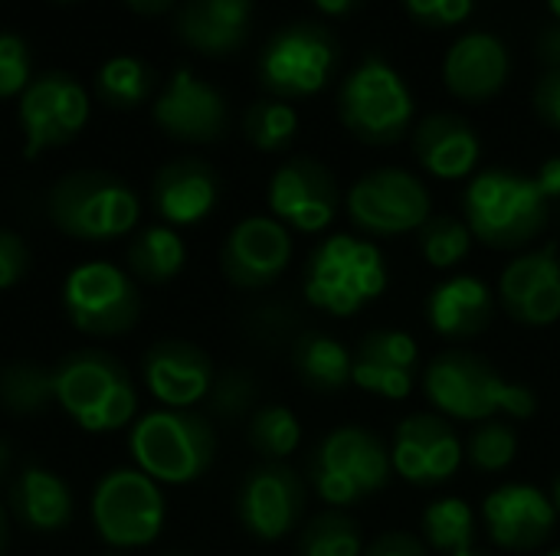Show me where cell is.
I'll return each mask as SVG.
<instances>
[{"instance_id":"obj_1","label":"cell","mask_w":560,"mask_h":556,"mask_svg":"<svg viewBox=\"0 0 560 556\" xmlns=\"http://www.w3.org/2000/svg\"><path fill=\"white\" fill-rule=\"evenodd\" d=\"M423 393L430 406L463 423L528 419L538 410L532 387L505 380L486 357L472 351H443L423 370Z\"/></svg>"},{"instance_id":"obj_2","label":"cell","mask_w":560,"mask_h":556,"mask_svg":"<svg viewBox=\"0 0 560 556\" xmlns=\"http://www.w3.org/2000/svg\"><path fill=\"white\" fill-rule=\"evenodd\" d=\"M463 220L472 239L492 249H528L548 226V200L535 177L518 170H482L463 197Z\"/></svg>"},{"instance_id":"obj_3","label":"cell","mask_w":560,"mask_h":556,"mask_svg":"<svg viewBox=\"0 0 560 556\" xmlns=\"http://www.w3.org/2000/svg\"><path fill=\"white\" fill-rule=\"evenodd\" d=\"M56 406L85 433L125 429L138 413V393L125 364L105 351H75L52 367Z\"/></svg>"},{"instance_id":"obj_4","label":"cell","mask_w":560,"mask_h":556,"mask_svg":"<svg viewBox=\"0 0 560 556\" xmlns=\"http://www.w3.org/2000/svg\"><path fill=\"white\" fill-rule=\"evenodd\" d=\"M305 301L325 315L348 318L387 292L384 252L358 236H328L305 265Z\"/></svg>"},{"instance_id":"obj_5","label":"cell","mask_w":560,"mask_h":556,"mask_svg":"<svg viewBox=\"0 0 560 556\" xmlns=\"http://www.w3.org/2000/svg\"><path fill=\"white\" fill-rule=\"evenodd\" d=\"M128 449L135 469L158 485H190L210 469L217 456V436L203 416L161 406L131 426Z\"/></svg>"},{"instance_id":"obj_6","label":"cell","mask_w":560,"mask_h":556,"mask_svg":"<svg viewBox=\"0 0 560 556\" xmlns=\"http://www.w3.org/2000/svg\"><path fill=\"white\" fill-rule=\"evenodd\" d=\"M141 203L135 190L105 170L66 174L49 190V220L59 233L82 242H112L135 229Z\"/></svg>"},{"instance_id":"obj_7","label":"cell","mask_w":560,"mask_h":556,"mask_svg":"<svg viewBox=\"0 0 560 556\" xmlns=\"http://www.w3.org/2000/svg\"><path fill=\"white\" fill-rule=\"evenodd\" d=\"M390 475V446L361 426H341L328 433L308 459V482L331 508L361 505L374 492L387 488Z\"/></svg>"},{"instance_id":"obj_8","label":"cell","mask_w":560,"mask_h":556,"mask_svg":"<svg viewBox=\"0 0 560 556\" xmlns=\"http://www.w3.org/2000/svg\"><path fill=\"white\" fill-rule=\"evenodd\" d=\"M167 518L164 492L138 469H112L92 492V528L115 551L148 547Z\"/></svg>"},{"instance_id":"obj_9","label":"cell","mask_w":560,"mask_h":556,"mask_svg":"<svg viewBox=\"0 0 560 556\" xmlns=\"http://www.w3.org/2000/svg\"><path fill=\"white\" fill-rule=\"evenodd\" d=\"M345 128L368 144H394L413 118V95L407 82L377 56L364 59L338 95Z\"/></svg>"},{"instance_id":"obj_10","label":"cell","mask_w":560,"mask_h":556,"mask_svg":"<svg viewBox=\"0 0 560 556\" xmlns=\"http://www.w3.org/2000/svg\"><path fill=\"white\" fill-rule=\"evenodd\" d=\"M62 308L75 331L89 338H118L135 328L141 298L135 279L121 265L92 259L66 275Z\"/></svg>"},{"instance_id":"obj_11","label":"cell","mask_w":560,"mask_h":556,"mask_svg":"<svg viewBox=\"0 0 560 556\" xmlns=\"http://www.w3.org/2000/svg\"><path fill=\"white\" fill-rule=\"evenodd\" d=\"M348 216L368 236L417 233L433 216L430 190L420 177L400 167H381L364 174L348 190Z\"/></svg>"},{"instance_id":"obj_12","label":"cell","mask_w":560,"mask_h":556,"mask_svg":"<svg viewBox=\"0 0 560 556\" xmlns=\"http://www.w3.org/2000/svg\"><path fill=\"white\" fill-rule=\"evenodd\" d=\"M335 59L338 49L331 33L312 23H299L266 43L259 79L279 98H308L328 82Z\"/></svg>"},{"instance_id":"obj_13","label":"cell","mask_w":560,"mask_h":556,"mask_svg":"<svg viewBox=\"0 0 560 556\" xmlns=\"http://www.w3.org/2000/svg\"><path fill=\"white\" fill-rule=\"evenodd\" d=\"M89 121V95L66 72H46L20 95L23 154L36 161L49 147L69 144Z\"/></svg>"},{"instance_id":"obj_14","label":"cell","mask_w":560,"mask_h":556,"mask_svg":"<svg viewBox=\"0 0 560 556\" xmlns=\"http://www.w3.org/2000/svg\"><path fill=\"white\" fill-rule=\"evenodd\" d=\"M466 459L456 426L440 413H413L397 423L390 442V465L410 485L433 488L450 482Z\"/></svg>"},{"instance_id":"obj_15","label":"cell","mask_w":560,"mask_h":556,"mask_svg":"<svg viewBox=\"0 0 560 556\" xmlns=\"http://www.w3.org/2000/svg\"><path fill=\"white\" fill-rule=\"evenodd\" d=\"M236 514L246 534L256 541H282L305 514V482L285 462H266L253 469L240 488Z\"/></svg>"},{"instance_id":"obj_16","label":"cell","mask_w":560,"mask_h":556,"mask_svg":"<svg viewBox=\"0 0 560 556\" xmlns=\"http://www.w3.org/2000/svg\"><path fill=\"white\" fill-rule=\"evenodd\" d=\"M495 301L522 328H551L560 318L558 242H545L515 256L499 275Z\"/></svg>"},{"instance_id":"obj_17","label":"cell","mask_w":560,"mask_h":556,"mask_svg":"<svg viewBox=\"0 0 560 556\" xmlns=\"http://www.w3.org/2000/svg\"><path fill=\"white\" fill-rule=\"evenodd\" d=\"M341 193L335 174L312 157L282 164L269 180V210L285 229L322 233L335 223Z\"/></svg>"},{"instance_id":"obj_18","label":"cell","mask_w":560,"mask_h":556,"mask_svg":"<svg viewBox=\"0 0 560 556\" xmlns=\"http://www.w3.org/2000/svg\"><path fill=\"white\" fill-rule=\"evenodd\" d=\"M482 521L489 541L512 554H532L548 544L558 524V511L548 492L535 485H502L482 501Z\"/></svg>"},{"instance_id":"obj_19","label":"cell","mask_w":560,"mask_h":556,"mask_svg":"<svg viewBox=\"0 0 560 556\" xmlns=\"http://www.w3.org/2000/svg\"><path fill=\"white\" fill-rule=\"evenodd\" d=\"M292 262V236L272 216L240 220L220 252L223 275L236 288H266Z\"/></svg>"},{"instance_id":"obj_20","label":"cell","mask_w":560,"mask_h":556,"mask_svg":"<svg viewBox=\"0 0 560 556\" xmlns=\"http://www.w3.org/2000/svg\"><path fill=\"white\" fill-rule=\"evenodd\" d=\"M148 393L164 410H190L213 390V364L190 341H161L141 360Z\"/></svg>"},{"instance_id":"obj_21","label":"cell","mask_w":560,"mask_h":556,"mask_svg":"<svg viewBox=\"0 0 560 556\" xmlns=\"http://www.w3.org/2000/svg\"><path fill=\"white\" fill-rule=\"evenodd\" d=\"M154 121L177 141H217L226 131V102L190 69H177L154 102Z\"/></svg>"},{"instance_id":"obj_22","label":"cell","mask_w":560,"mask_h":556,"mask_svg":"<svg viewBox=\"0 0 560 556\" xmlns=\"http://www.w3.org/2000/svg\"><path fill=\"white\" fill-rule=\"evenodd\" d=\"M217 197H220V180L213 167L194 157H180L161 167L151 187V203L164 220V226L171 229L207 220L217 206Z\"/></svg>"},{"instance_id":"obj_23","label":"cell","mask_w":560,"mask_h":556,"mask_svg":"<svg viewBox=\"0 0 560 556\" xmlns=\"http://www.w3.org/2000/svg\"><path fill=\"white\" fill-rule=\"evenodd\" d=\"M495 318V292L476 275H453L427 298V321L446 341L479 338Z\"/></svg>"},{"instance_id":"obj_24","label":"cell","mask_w":560,"mask_h":556,"mask_svg":"<svg viewBox=\"0 0 560 556\" xmlns=\"http://www.w3.org/2000/svg\"><path fill=\"white\" fill-rule=\"evenodd\" d=\"M443 79L453 95L463 102H486L502 92L509 79V52L492 33L463 36L443 62Z\"/></svg>"},{"instance_id":"obj_25","label":"cell","mask_w":560,"mask_h":556,"mask_svg":"<svg viewBox=\"0 0 560 556\" xmlns=\"http://www.w3.org/2000/svg\"><path fill=\"white\" fill-rule=\"evenodd\" d=\"M413 151H417L423 170H430L433 177L463 180L476 170L482 144L466 118H459L453 111H436L417 125Z\"/></svg>"},{"instance_id":"obj_26","label":"cell","mask_w":560,"mask_h":556,"mask_svg":"<svg viewBox=\"0 0 560 556\" xmlns=\"http://www.w3.org/2000/svg\"><path fill=\"white\" fill-rule=\"evenodd\" d=\"M10 508L26 531L59 534L72 524L75 498L56 472L43 465H26L10 488Z\"/></svg>"},{"instance_id":"obj_27","label":"cell","mask_w":560,"mask_h":556,"mask_svg":"<svg viewBox=\"0 0 560 556\" xmlns=\"http://www.w3.org/2000/svg\"><path fill=\"white\" fill-rule=\"evenodd\" d=\"M253 23V0H187L177 33L200 52L223 56L246 43Z\"/></svg>"},{"instance_id":"obj_28","label":"cell","mask_w":560,"mask_h":556,"mask_svg":"<svg viewBox=\"0 0 560 556\" xmlns=\"http://www.w3.org/2000/svg\"><path fill=\"white\" fill-rule=\"evenodd\" d=\"M351 351L338 338L322 331H305L292 347L295 374L322 393H335L351 383Z\"/></svg>"},{"instance_id":"obj_29","label":"cell","mask_w":560,"mask_h":556,"mask_svg":"<svg viewBox=\"0 0 560 556\" xmlns=\"http://www.w3.org/2000/svg\"><path fill=\"white\" fill-rule=\"evenodd\" d=\"M128 275H138L141 282L161 285L171 282L184 262H187V246L177 229L171 226H148L128 242Z\"/></svg>"},{"instance_id":"obj_30","label":"cell","mask_w":560,"mask_h":556,"mask_svg":"<svg viewBox=\"0 0 560 556\" xmlns=\"http://www.w3.org/2000/svg\"><path fill=\"white\" fill-rule=\"evenodd\" d=\"M423 544L427 551H436L443 556H456L463 551H472V537H476V511L469 508L466 498H440L433 501L423 518Z\"/></svg>"},{"instance_id":"obj_31","label":"cell","mask_w":560,"mask_h":556,"mask_svg":"<svg viewBox=\"0 0 560 556\" xmlns=\"http://www.w3.org/2000/svg\"><path fill=\"white\" fill-rule=\"evenodd\" d=\"M0 403L10 413L20 416H36L46 406L56 403L52 390V370L33 360H16L0 370Z\"/></svg>"},{"instance_id":"obj_32","label":"cell","mask_w":560,"mask_h":556,"mask_svg":"<svg viewBox=\"0 0 560 556\" xmlns=\"http://www.w3.org/2000/svg\"><path fill=\"white\" fill-rule=\"evenodd\" d=\"M299 556H364L361 524L348 518L341 508H331L312 518L299 534Z\"/></svg>"},{"instance_id":"obj_33","label":"cell","mask_w":560,"mask_h":556,"mask_svg":"<svg viewBox=\"0 0 560 556\" xmlns=\"http://www.w3.org/2000/svg\"><path fill=\"white\" fill-rule=\"evenodd\" d=\"M154 79L158 75L148 62L135 59V56H115L98 69L95 88H98L102 102H108L115 108H135L151 95Z\"/></svg>"},{"instance_id":"obj_34","label":"cell","mask_w":560,"mask_h":556,"mask_svg":"<svg viewBox=\"0 0 560 556\" xmlns=\"http://www.w3.org/2000/svg\"><path fill=\"white\" fill-rule=\"evenodd\" d=\"M249 442L266 462H282L289 459L299 442H302V426L299 416L289 406H262L249 419Z\"/></svg>"},{"instance_id":"obj_35","label":"cell","mask_w":560,"mask_h":556,"mask_svg":"<svg viewBox=\"0 0 560 556\" xmlns=\"http://www.w3.org/2000/svg\"><path fill=\"white\" fill-rule=\"evenodd\" d=\"M417 246H420V256L433 269H453L469 256L472 233H469L466 220H459V216H430L417 229Z\"/></svg>"},{"instance_id":"obj_36","label":"cell","mask_w":560,"mask_h":556,"mask_svg":"<svg viewBox=\"0 0 560 556\" xmlns=\"http://www.w3.org/2000/svg\"><path fill=\"white\" fill-rule=\"evenodd\" d=\"M466 459L476 472H486V475H499V472L512 469V462L518 459L515 426H509V419L476 423V429L469 433V442H466Z\"/></svg>"},{"instance_id":"obj_37","label":"cell","mask_w":560,"mask_h":556,"mask_svg":"<svg viewBox=\"0 0 560 556\" xmlns=\"http://www.w3.org/2000/svg\"><path fill=\"white\" fill-rule=\"evenodd\" d=\"M243 131H246L253 147H259V151H282L295 138V131H299V115L282 98H262V102H256L246 111Z\"/></svg>"},{"instance_id":"obj_38","label":"cell","mask_w":560,"mask_h":556,"mask_svg":"<svg viewBox=\"0 0 560 556\" xmlns=\"http://www.w3.org/2000/svg\"><path fill=\"white\" fill-rule=\"evenodd\" d=\"M358 360H374V364H387V367H400V370H413L420 364V347L407 331H394V328H381V331H368L358 347H354Z\"/></svg>"},{"instance_id":"obj_39","label":"cell","mask_w":560,"mask_h":556,"mask_svg":"<svg viewBox=\"0 0 560 556\" xmlns=\"http://www.w3.org/2000/svg\"><path fill=\"white\" fill-rule=\"evenodd\" d=\"M354 357V354H351ZM413 370H400V367H387V364H374V360H351V383L364 393L384 397V400H407L413 393Z\"/></svg>"},{"instance_id":"obj_40","label":"cell","mask_w":560,"mask_h":556,"mask_svg":"<svg viewBox=\"0 0 560 556\" xmlns=\"http://www.w3.org/2000/svg\"><path fill=\"white\" fill-rule=\"evenodd\" d=\"M253 397H256V383H253V377H249V374H243V370H230V374H223V377H217V380H213L210 406H213V413H217V416H223V419H236V416H243V413L249 410Z\"/></svg>"},{"instance_id":"obj_41","label":"cell","mask_w":560,"mask_h":556,"mask_svg":"<svg viewBox=\"0 0 560 556\" xmlns=\"http://www.w3.org/2000/svg\"><path fill=\"white\" fill-rule=\"evenodd\" d=\"M30 52L26 43L13 33H0V98H10L26 88Z\"/></svg>"},{"instance_id":"obj_42","label":"cell","mask_w":560,"mask_h":556,"mask_svg":"<svg viewBox=\"0 0 560 556\" xmlns=\"http://www.w3.org/2000/svg\"><path fill=\"white\" fill-rule=\"evenodd\" d=\"M30 272V249L13 229H0V292L23 282Z\"/></svg>"},{"instance_id":"obj_43","label":"cell","mask_w":560,"mask_h":556,"mask_svg":"<svg viewBox=\"0 0 560 556\" xmlns=\"http://www.w3.org/2000/svg\"><path fill=\"white\" fill-rule=\"evenodd\" d=\"M407 10L420 23L453 26V23H463L472 13V0H407Z\"/></svg>"},{"instance_id":"obj_44","label":"cell","mask_w":560,"mask_h":556,"mask_svg":"<svg viewBox=\"0 0 560 556\" xmlns=\"http://www.w3.org/2000/svg\"><path fill=\"white\" fill-rule=\"evenodd\" d=\"M364 556H430L427 544L417 541L413 534H404V531H390V534H381L374 544L364 547Z\"/></svg>"},{"instance_id":"obj_45","label":"cell","mask_w":560,"mask_h":556,"mask_svg":"<svg viewBox=\"0 0 560 556\" xmlns=\"http://www.w3.org/2000/svg\"><path fill=\"white\" fill-rule=\"evenodd\" d=\"M535 108L551 128H560V69H548L541 75L535 88Z\"/></svg>"},{"instance_id":"obj_46","label":"cell","mask_w":560,"mask_h":556,"mask_svg":"<svg viewBox=\"0 0 560 556\" xmlns=\"http://www.w3.org/2000/svg\"><path fill=\"white\" fill-rule=\"evenodd\" d=\"M535 184H538V190L545 193L548 203H551V200H560V157H548V161L541 164Z\"/></svg>"},{"instance_id":"obj_47","label":"cell","mask_w":560,"mask_h":556,"mask_svg":"<svg viewBox=\"0 0 560 556\" xmlns=\"http://www.w3.org/2000/svg\"><path fill=\"white\" fill-rule=\"evenodd\" d=\"M538 56L545 59V66L560 69V23H555L551 29L541 33V39H538Z\"/></svg>"},{"instance_id":"obj_48","label":"cell","mask_w":560,"mask_h":556,"mask_svg":"<svg viewBox=\"0 0 560 556\" xmlns=\"http://www.w3.org/2000/svg\"><path fill=\"white\" fill-rule=\"evenodd\" d=\"M322 13H328V16H345V13H351L361 0H312Z\"/></svg>"},{"instance_id":"obj_49","label":"cell","mask_w":560,"mask_h":556,"mask_svg":"<svg viewBox=\"0 0 560 556\" xmlns=\"http://www.w3.org/2000/svg\"><path fill=\"white\" fill-rule=\"evenodd\" d=\"M125 3L141 16H154V13H164L174 0H125Z\"/></svg>"},{"instance_id":"obj_50","label":"cell","mask_w":560,"mask_h":556,"mask_svg":"<svg viewBox=\"0 0 560 556\" xmlns=\"http://www.w3.org/2000/svg\"><path fill=\"white\" fill-rule=\"evenodd\" d=\"M10 462H13V456H10V442L0 436V482L7 478V472H10Z\"/></svg>"},{"instance_id":"obj_51","label":"cell","mask_w":560,"mask_h":556,"mask_svg":"<svg viewBox=\"0 0 560 556\" xmlns=\"http://www.w3.org/2000/svg\"><path fill=\"white\" fill-rule=\"evenodd\" d=\"M548 498H551V505H555V511H558V518H560V472L555 475L551 488H548Z\"/></svg>"},{"instance_id":"obj_52","label":"cell","mask_w":560,"mask_h":556,"mask_svg":"<svg viewBox=\"0 0 560 556\" xmlns=\"http://www.w3.org/2000/svg\"><path fill=\"white\" fill-rule=\"evenodd\" d=\"M3 547H7V511L0 505V556H3Z\"/></svg>"},{"instance_id":"obj_53","label":"cell","mask_w":560,"mask_h":556,"mask_svg":"<svg viewBox=\"0 0 560 556\" xmlns=\"http://www.w3.org/2000/svg\"><path fill=\"white\" fill-rule=\"evenodd\" d=\"M548 7H551V13L558 16V23H560V0H548Z\"/></svg>"},{"instance_id":"obj_54","label":"cell","mask_w":560,"mask_h":556,"mask_svg":"<svg viewBox=\"0 0 560 556\" xmlns=\"http://www.w3.org/2000/svg\"><path fill=\"white\" fill-rule=\"evenodd\" d=\"M456 556H489V554H482V551H476V547H472V551H463V554H456Z\"/></svg>"},{"instance_id":"obj_55","label":"cell","mask_w":560,"mask_h":556,"mask_svg":"<svg viewBox=\"0 0 560 556\" xmlns=\"http://www.w3.org/2000/svg\"><path fill=\"white\" fill-rule=\"evenodd\" d=\"M541 556H560V547L558 551H548V554H541Z\"/></svg>"},{"instance_id":"obj_56","label":"cell","mask_w":560,"mask_h":556,"mask_svg":"<svg viewBox=\"0 0 560 556\" xmlns=\"http://www.w3.org/2000/svg\"><path fill=\"white\" fill-rule=\"evenodd\" d=\"M112 556H118V554H112Z\"/></svg>"}]
</instances>
